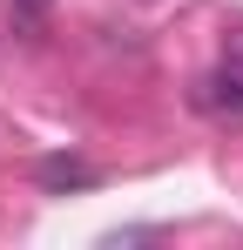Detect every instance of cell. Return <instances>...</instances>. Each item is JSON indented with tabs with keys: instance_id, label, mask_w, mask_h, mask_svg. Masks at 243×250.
I'll return each instance as SVG.
<instances>
[{
	"instance_id": "obj_2",
	"label": "cell",
	"mask_w": 243,
	"mask_h": 250,
	"mask_svg": "<svg viewBox=\"0 0 243 250\" xmlns=\"http://www.w3.org/2000/svg\"><path fill=\"white\" fill-rule=\"evenodd\" d=\"M40 183L47 189H81V183H95V169L81 163V156H47L40 163Z\"/></svg>"
},
{
	"instance_id": "obj_1",
	"label": "cell",
	"mask_w": 243,
	"mask_h": 250,
	"mask_svg": "<svg viewBox=\"0 0 243 250\" xmlns=\"http://www.w3.org/2000/svg\"><path fill=\"white\" fill-rule=\"evenodd\" d=\"M202 108H216V115H230V122H243V41L216 61V75L202 82Z\"/></svg>"
},
{
	"instance_id": "obj_3",
	"label": "cell",
	"mask_w": 243,
	"mask_h": 250,
	"mask_svg": "<svg viewBox=\"0 0 243 250\" xmlns=\"http://www.w3.org/2000/svg\"><path fill=\"white\" fill-rule=\"evenodd\" d=\"M47 7H54V0H14V14H20V21H40Z\"/></svg>"
}]
</instances>
